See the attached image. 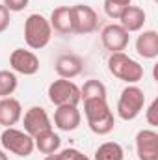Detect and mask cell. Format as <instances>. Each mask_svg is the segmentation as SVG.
I'll return each mask as SVG.
<instances>
[{
    "mask_svg": "<svg viewBox=\"0 0 158 160\" xmlns=\"http://www.w3.org/2000/svg\"><path fill=\"white\" fill-rule=\"evenodd\" d=\"M84 116H86L89 130L97 136H106L116 127V116L110 110L106 99H86Z\"/></svg>",
    "mask_w": 158,
    "mask_h": 160,
    "instance_id": "1",
    "label": "cell"
},
{
    "mask_svg": "<svg viewBox=\"0 0 158 160\" xmlns=\"http://www.w3.org/2000/svg\"><path fill=\"white\" fill-rule=\"evenodd\" d=\"M50 39H52V28L48 19L41 13L28 15V19L24 21V41L28 48L41 50L50 43Z\"/></svg>",
    "mask_w": 158,
    "mask_h": 160,
    "instance_id": "2",
    "label": "cell"
},
{
    "mask_svg": "<svg viewBox=\"0 0 158 160\" xmlns=\"http://www.w3.org/2000/svg\"><path fill=\"white\" fill-rule=\"evenodd\" d=\"M108 71H110V75H114L116 78L123 80L126 84H138L145 75L143 65H140L136 60H132L125 52L110 54V58H108Z\"/></svg>",
    "mask_w": 158,
    "mask_h": 160,
    "instance_id": "3",
    "label": "cell"
},
{
    "mask_svg": "<svg viewBox=\"0 0 158 160\" xmlns=\"http://www.w3.org/2000/svg\"><path fill=\"white\" fill-rule=\"evenodd\" d=\"M145 108V93L141 88H138L136 84H128L117 101V116L123 121H132L136 119L141 110Z\"/></svg>",
    "mask_w": 158,
    "mask_h": 160,
    "instance_id": "4",
    "label": "cell"
},
{
    "mask_svg": "<svg viewBox=\"0 0 158 160\" xmlns=\"http://www.w3.org/2000/svg\"><path fill=\"white\" fill-rule=\"evenodd\" d=\"M0 143L4 147L6 153L17 155L21 158H26L34 153V138L30 134H26L24 130H19L15 127H7L4 128V132L0 134Z\"/></svg>",
    "mask_w": 158,
    "mask_h": 160,
    "instance_id": "5",
    "label": "cell"
},
{
    "mask_svg": "<svg viewBox=\"0 0 158 160\" xmlns=\"http://www.w3.org/2000/svg\"><path fill=\"white\" fill-rule=\"evenodd\" d=\"M48 101L54 106H78L80 101V88L67 78H58L48 86Z\"/></svg>",
    "mask_w": 158,
    "mask_h": 160,
    "instance_id": "6",
    "label": "cell"
},
{
    "mask_svg": "<svg viewBox=\"0 0 158 160\" xmlns=\"http://www.w3.org/2000/svg\"><path fill=\"white\" fill-rule=\"evenodd\" d=\"M73 9V22H75V34L87 36L93 34L99 26V15L97 11L87 6V4H75L71 6Z\"/></svg>",
    "mask_w": 158,
    "mask_h": 160,
    "instance_id": "7",
    "label": "cell"
},
{
    "mask_svg": "<svg viewBox=\"0 0 158 160\" xmlns=\"http://www.w3.org/2000/svg\"><path fill=\"white\" fill-rule=\"evenodd\" d=\"M101 41H102V47L114 54V52H123L126 47H128V41H130V34L119 24V22H110L102 28L101 32Z\"/></svg>",
    "mask_w": 158,
    "mask_h": 160,
    "instance_id": "8",
    "label": "cell"
},
{
    "mask_svg": "<svg viewBox=\"0 0 158 160\" xmlns=\"http://www.w3.org/2000/svg\"><path fill=\"white\" fill-rule=\"evenodd\" d=\"M9 67L15 75L19 73V75H24V77H32L39 71V58L32 50L15 48L9 54Z\"/></svg>",
    "mask_w": 158,
    "mask_h": 160,
    "instance_id": "9",
    "label": "cell"
},
{
    "mask_svg": "<svg viewBox=\"0 0 158 160\" xmlns=\"http://www.w3.org/2000/svg\"><path fill=\"white\" fill-rule=\"evenodd\" d=\"M21 119H22V125H24V132L30 134L32 138H36L41 132L52 130V121L48 118L47 110L41 108V106H32V108H28Z\"/></svg>",
    "mask_w": 158,
    "mask_h": 160,
    "instance_id": "10",
    "label": "cell"
},
{
    "mask_svg": "<svg viewBox=\"0 0 158 160\" xmlns=\"http://www.w3.org/2000/svg\"><path fill=\"white\" fill-rule=\"evenodd\" d=\"M138 160H158V132L153 128H141L136 134Z\"/></svg>",
    "mask_w": 158,
    "mask_h": 160,
    "instance_id": "11",
    "label": "cell"
},
{
    "mask_svg": "<svg viewBox=\"0 0 158 160\" xmlns=\"http://www.w3.org/2000/svg\"><path fill=\"white\" fill-rule=\"evenodd\" d=\"M82 123V114L78 106H56L54 110V127L62 132H73Z\"/></svg>",
    "mask_w": 158,
    "mask_h": 160,
    "instance_id": "12",
    "label": "cell"
},
{
    "mask_svg": "<svg viewBox=\"0 0 158 160\" xmlns=\"http://www.w3.org/2000/svg\"><path fill=\"white\" fill-rule=\"evenodd\" d=\"M50 28L60 36L75 34V22H73V9L71 6H58L50 13Z\"/></svg>",
    "mask_w": 158,
    "mask_h": 160,
    "instance_id": "13",
    "label": "cell"
},
{
    "mask_svg": "<svg viewBox=\"0 0 158 160\" xmlns=\"http://www.w3.org/2000/svg\"><path fill=\"white\" fill-rule=\"evenodd\" d=\"M54 69H56V73H58L60 78L73 80L82 73V69H84V60L80 58L78 54H73V52L62 54V56H58V60H56V63H54Z\"/></svg>",
    "mask_w": 158,
    "mask_h": 160,
    "instance_id": "14",
    "label": "cell"
},
{
    "mask_svg": "<svg viewBox=\"0 0 158 160\" xmlns=\"http://www.w3.org/2000/svg\"><path fill=\"white\" fill-rule=\"evenodd\" d=\"M22 118V106L15 97L0 99V125L4 128L17 125Z\"/></svg>",
    "mask_w": 158,
    "mask_h": 160,
    "instance_id": "15",
    "label": "cell"
},
{
    "mask_svg": "<svg viewBox=\"0 0 158 160\" xmlns=\"http://www.w3.org/2000/svg\"><path fill=\"white\" fill-rule=\"evenodd\" d=\"M136 52L145 60H155L158 56V32L143 30L136 39Z\"/></svg>",
    "mask_w": 158,
    "mask_h": 160,
    "instance_id": "16",
    "label": "cell"
},
{
    "mask_svg": "<svg viewBox=\"0 0 158 160\" xmlns=\"http://www.w3.org/2000/svg\"><path fill=\"white\" fill-rule=\"evenodd\" d=\"M145 19H147V15H145V11L140 6H128L121 13V17L117 21L119 24L130 34V32H140L143 28V24H145Z\"/></svg>",
    "mask_w": 158,
    "mask_h": 160,
    "instance_id": "17",
    "label": "cell"
},
{
    "mask_svg": "<svg viewBox=\"0 0 158 160\" xmlns=\"http://www.w3.org/2000/svg\"><path fill=\"white\" fill-rule=\"evenodd\" d=\"M62 145V138L60 134H56L54 130H47V132H41L34 138V147L43 153V155H52V153H58Z\"/></svg>",
    "mask_w": 158,
    "mask_h": 160,
    "instance_id": "18",
    "label": "cell"
},
{
    "mask_svg": "<svg viewBox=\"0 0 158 160\" xmlns=\"http://www.w3.org/2000/svg\"><path fill=\"white\" fill-rule=\"evenodd\" d=\"M93 160H125V149L117 142H104L97 147Z\"/></svg>",
    "mask_w": 158,
    "mask_h": 160,
    "instance_id": "19",
    "label": "cell"
},
{
    "mask_svg": "<svg viewBox=\"0 0 158 160\" xmlns=\"http://www.w3.org/2000/svg\"><path fill=\"white\" fill-rule=\"evenodd\" d=\"M86 99H108L106 86L97 78L86 80L84 86L80 88V101H86Z\"/></svg>",
    "mask_w": 158,
    "mask_h": 160,
    "instance_id": "20",
    "label": "cell"
},
{
    "mask_svg": "<svg viewBox=\"0 0 158 160\" xmlns=\"http://www.w3.org/2000/svg\"><path fill=\"white\" fill-rule=\"evenodd\" d=\"M17 86H19V80H17V75L13 71H7V69L0 71V99L11 97L15 93Z\"/></svg>",
    "mask_w": 158,
    "mask_h": 160,
    "instance_id": "21",
    "label": "cell"
},
{
    "mask_svg": "<svg viewBox=\"0 0 158 160\" xmlns=\"http://www.w3.org/2000/svg\"><path fill=\"white\" fill-rule=\"evenodd\" d=\"M128 6H132V0H104V13L110 19H119Z\"/></svg>",
    "mask_w": 158,
    "mask_h": 160,
    "instance_id": "22",
    "label": "cell"
},
{
    "mask_svg": "<svg viewBox=\"0 0 158 160\" xmlns=\"http://www.w3.org/2000/svg\"><path fill=\"white\" fill-rule=\"evenodd\" d=\"M60 153H62L63 160H91L87 155H84L82 151H78L77 147H67V149H63Z\"/></svg>",
    "mask_w": 158,
    "mask_h": 160,
    "instance_id": "23",
    "label": "cell"
},
{
    "mask_svg": "<svg viewBox=\"0 0 158 160\" xmlns=\"http://www.w3.org/2000/svg\"><path fill=\"white\" fill-rule=\"evenodd\" d=\"M156 114H158V99H155V101L149 104V108L145 110V119H147V123H149L151 127H156L158 125Z\"/></svg>",
    "mask_w": 158,
    "mask_h": 160,
    "instance_id": "24",
    "label": "cell"
},
{
    "mask_svg": "<svg viewBox=\"0 0 158 160\" xmlns=\"http://www.w3.org/2000/svg\"><path fill=\"white\" fill-rule=\"evenodd\" d=\"M2 4L7 8V11H9V13H11V11H13V13H17V11H22V9L30 4V0H4Z\"/></svg>",
    "mask_w": 158,
    "mask_h": 160,
    "instance_id": "25",
    "label": "cell"
},
{
    "mask_svg": "<svg viewBox=\"0 0 158 160\" xmlns=\"http://www.w3.org/2000/svg\"><path fill=\"white\" fill-rule=\"evenodd\" d=\"M9 22H11L9 11H7V8H6L4 4H0V34L6 32V30L9 28Z\"/></svg>",
    "mask_w": 158,
    "mask_h": 160,
    "instance_id": "26",
    "label": "cell"
},
{
    "mask_svg": "<svg viewBox=\"0 0 158 160\" xmlns=\"http://www.w3.org/2000/svg\"><path fill=\"white\" fill-rule=\"evenodd\" d=\"M43 160H63L62 153H52V155H47Z\"/></svg>",
    "mask_w": 158,
    "mask_h": 160,
    "instance_id": "27",
    "label": "cell"
},
{
    "mask_svg": "<svg viewBox=\"0 0 158 160\" xmlns=\"http://www.w3.org/2000/svg\"><path fill=\"white\" fill-rule=\"evenodd\" d=\"M0 160H9V158H7V155H6V151H4V149H0Z\"/></svg>",
    "mask_w": 158,
    "mask_h": 160,
    "instance_id": "28",
    "label": "cell"
}]
</instances>
